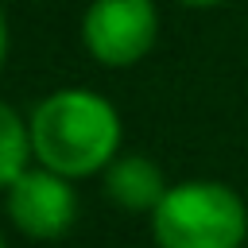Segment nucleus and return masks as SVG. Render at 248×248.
Returning a JSON list of instances; mask_svg holds the SVG:
<instances>
[{
	"label": "nucleus",
	"instance_id": "5",
	"mask_svg": "<svg viewBox=\"0 0 248 248\" xmlns=\"http://www.w3.org/2000/svg\"><path fill=\"white\" fill-rule=\"evenodd\" d=\"M105 194H108V202L120 205V209L151 213V209L163 202L167 182H163L159 163H151L147 155H116V159L105 167Z\"/></svg>",
	"mask_w": 248,
	"mask_h": 248
},
{
	"label": "nucleus",
	"instance_id": "3",
	"mask_svg": "<svg viewBox=\"0 0 248 248\" xmlns=\"http://www.w3.org/2000/svg\"><path fill=\"white\" fill-rule=\"evenodd\" d=\"M159 35L155 0H93L81 16V43L101 66L140 62Z\"/></svg>",
	"mask_w": 248,
	"mask_h": 248
},
{
	"label": "nucleus",
	"instance_id": "7",
	"mask_svg": "<svg viewBox=\"0 0 248 248\" xmlns=\"http://www.w3.org/2000/svg\"><path fill=\"white\" fill-rule=\"evenodd\" d=\"M4 54H8V19H4V8H0V66H4Z\"/></svg>",
	"mask_w": 248,
	"mask_h": 248
},
{
	"label": "nucleus",
	"instance_id": "1",
	"mask_svg": "<svg viewBox=\"0 0 248 248\" xmlns=\"http://www.w3.org/2000/svg\"><path fill=\"white\" fill-rule=\"evenodd\" d=\"M31 151L43 167L85 178L120 155V116L93 89H58L31 112Z\"/></svg>",
	"mask_w": 248,
	"mask_h": 248
},
{
	"label": "nucleus",
	"instance_id": "4",
	"mask_svg": "<svg viewBox=\"0 0 248 248\" xmlns=\"http://www.w3.org/2000/svg\"><path fill=\"white\" fill-rule=\"evenodd\" d=\"M8 217L31 240H58L78 221V194L66 174L39 163L8 186Z\"/></svg>",
	"mask_w": 248,
	"mask_h": 248
},
{
	"label": "nucleus",
	"instance_id": "8",
	"mask_svg": "<svg viewBox=\"0 0 248 248\" xmlns=\"http://www.w3.org/2000/svg\"><path fill=\"white\" fill-rule=\"evenodd\" d=\"M182 4H194V8H205V4H221V0H182Z\"/></svg>",
	"mask_w": 248,
	"mask_h": 248
},
{
	"label": "nucleus",
	"instance_id": "9",
	"mask_svg": "<svg viewBox=\"0 0 248 248\" xmlns=\"http://www.w3.org/2000/svg\"><path fill=\"white\" fill-rule=\"evenodd\" d=\"M0 248H8V244H4V236H0Z\"/></svg>",
	"mask_w": 248,
	"mask_h": 248
},
{
	"label": "nucleus",
	"instance_id": "6",
	"mask_svg": "<svg viewBox=\"0 0 248 248\" xmlns=\"http://www.w3.org/2000/svg\"><path fill=\"white\" fill-rule=\"evenodd\" d=\"M27 155H35L31 124H23V116L8 101H0V190H8L27 170Z\"/></svg>",
	"mask_w": 248,
	"mask_h": 248
},
{
	"label": "nucleus",
	"instance_id": "2",
	"mask_svg": "<svg viewBox=\"0 0 248 248\" xmlns=\"http://www.w3.org/2000/svg\"><path fill=\"white\" fill-rule=\"evenodd\" d=\"M151 236L159 248H240L248 236L244 198L213 178L167 186L151 209Z\"/></svg>",
	"mask_w": 248,
	"mask_h": 248
}]
</instances>
